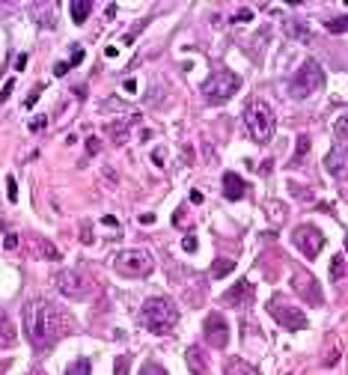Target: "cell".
<instances>
[{"label": "cell", "instance_id": "22", "mask_svg": "<svg viewBox=\"0 0 348 375\" xmlns=\"http://www.w3.org/2000/svg\"><path fill=\"white\" fill-rule=\"evenodd\" d=\"M342 277H345V256H342V253H336V256H333V262H330V280H333V283H339Z\"/></svg>", "mask_w": 348, "mask_h": 375}, {"label": "cell", "instance_id": "15", "mask_svg": "<svg viewBox=\"0 0 348 375\" xmlns=\"http://www.w3.org/2000/svg\"><path fill=\"white\" fill-rule=\"evenodd\" d=\"M247 194V182L238 173H223V197L226 199H241Z\"/></svg>", "mask_w": 348, "mask_h": 375}, {"label": "cell", "instance_id": "4", "mask_svg": "<svg viewBox=\"0 0 348 375\" xmlns=\"http://www.w3.org/2000/svg\"><path fill=\"white\" fill-rule=\"evenodd\" d=\"M152 256H149V250H143V247H128V250H119L113 256V271L116 274H122V277H149L152 274Z\"/></svg>", "mask_w": 348, "mask_h": 375}, {"label": "cell", "instance_id": "23", "mask_svg": "<svg viewBox=\"0 0 348 375\" xmlns=\"http://www.w3.org/2000/svg\"><path fill=\"white\" fill-rule=\"evenodd\" d=\"M232 268H235V262L232 259H214V265H211V277L214 280H220V277H226Z\"/></svg>", "mask_w": 348, "mask_h": 375}, {"label": "cell", "instance_id": "28", "mask_svg": "<svg viewBox=\"0 0 348 375\" xmlns=\"http://www.w3.org/2000/svg\"><path fill=\"white\" fill-rule=\"evenodd\" d=\"M6 194H9V202H18V185H15L12 176L6 179Z\"/></svg>", "mask_w": 348, "mask_h": 375}, {"label": "cell", "instance_id": "38", "mask_svg": "<svg viewBox=\"0 0 348 375\" xmlns=\"http://www.w3.org/2000/svg\"><path fill=\"white\" fill-rule=\"evenodd\" d=\"M81 242H84V244H93V229H90V226H84V229H81Z\"/></svg>", "mask_w": 348, "mask_h": 375}, {"label": "cell", "instance_id": "3", "mask_svg": "<svg viewBox=\"0 0 348 375\" xmlns=\"http://www.w3.org/2000/svg\"><path fill=\"white\" fill-rule=\"evenodd\" d=\"M244 128H247V134L253 137L256 143H268L274 137V128H277V116L271 111V105L262 101V98L247 101V108H244Z\"/></svg>", "mask_w": 348, "mask_h": 375}, {"label": "cell", "instance_id": "31", "mask_svg": "<svg viewBox=\"0 0 348 375\" xmlns=\"http://www.w3.org/2000/svg\"><path fill=\"white\" fill-rule=\"evenodd\" d=\"M12 89H15V81H6V84H3V89H0V101H9Z\"/></svg>", "mask_w": 348, "mask_h": 375}, {"label": "cell", "instance_id": "7", "mask_svg": "<svg viewBox=\"0 0 348 375\" xmlns=\"http://www.w3.org/2000/svg\"><path fill=\"white\" fill-rule=\"evenodd\" d=\"M54 286H57L60 295H66V298H71V301H84V298L90 295L93 283H90L81 271L66 268V271H57V274H54Z\"/></svg>", "mask_w": 348, "mask_h": 375}, {"label": "cell", "instance_id": "26", "mask_svg": "<svg viewBox=\"0 0 348 375\" xmlns=\"http://www.w3.org/2000/svg\"><path fill=\"white\" fill-rule=\"evenodd\" d=\"M140 375H170V372L164 369L161 363H155V360H149V363H146V366L140 369Z\"/></svg>", "mask_w": 348, "mask_h": 375}, {"label": "cell", "instance_id": "35", "mask_svg": "<svg viewBox=\"0 0 348 375\" xmlns=\"http://www.w3.org/2000/svg\"><path fill=\"white\" fill-rule=\"evenodd\" d=\"M3 247L15 250V247H18V235H15V232H9V235H6V242H3Z\"/></svg>", "mask_w": 348, "mask_h": 375}, {"label": "cell", "instance_id": "14", "mask_svg": "<svg viewBox=\"0 0 348 375\" xmlns=\"http://www.w3.org/2000/svg\"><path fill=\"white\" fill-rule=\"evenodd\" d=\"M185 363H187V369H190L194 375L209 372V357H206V352H203V346H187L185 349Z\"/></svg>", "mask_w": 348, "mask_h": 375}, {"label": "cell", "instance_id": "24", "mask_svg": "<svg viewBox=\"0 0 348 375\" xmlns=\"http://www.w3.org/2000/svg\"><path fill=\"white\" fill-rule=\"evenodd\" d=\"M36 250H39V253H42L45 259H54V262L60 259V250H57L54 244L48 242V238H36Z\"/></svg>", "mask_w": 348, "mask_h": 375}, {"label": "cell", "instance_id": "39", "mask_svg": "<svg viewBox=\"0 0 348 375\" xmlns=\"http://www.w3.org/2000/svg\"><path fill=\"white\" fill-rule=\"evenodd\" d=\"M81 60H84V51H81V48H74V57L69 60V69H71V66H78Z\"/></svg>", "mask_w": 348, "mask_h": 375}, {"label": "cell", "instance_id": "37", "mask_svg": "<svg viewBox=\"0 0 348 375\" xmlns=\"http://www.w3.org/2000/svg\"><path fill=\"white\" fill-rule=\"evenodd\" d=\"M182 247H185L187 253H194V250H197V238H194V235H187L185 242H182Z\"/></svg>", "mask_w": 348, "mask_h": 375}, {"label": "cell", "instance_id": "2", "mask_svg": "<svg viewBox=\"0 0 348 375\" xmlns=\"http://www.w3.org/2000/svg\"><path fill=\"white\" fill-rule=\"evenodd\" d=\"M140 319H143V325L152 333H170L176 328V322H179V310H176V304H173L170 298L152 295V298L143 301Z\"/></svg>", "mask_w": 348, "mask_h": 375}, {"label": "cell", "instance_id": "18", "mask_svg": "<svg viewBox=\"0 0 348 375\" xmlns=\"http://www.w3.org/2000/svg\"><path fill=\"white\" fill-rule=\"evenodd\" d=\"M223 375H259V369L250 366L247 360H241V357H232V360H226V366H223Z\"/></svg>", "mask_w": 348, "mask_h": 375}, {"label": "cell", "instance_id": "16", "mask_svg": "<svg viewBox=\"0 0 348 375\" xmlns=\"http://www.w3.org/2000/svg\"><path fill=\"white\" fill-rule=\"evenodd\" d=\"M18 343V331H15V322L0 310V349H12Z\"/></svg>", "mask_w": 348, "mask_h": 375}, {"label": "cell", "instance_id": "45", "mask_svg": "<svg viewBox=\"0 0 348 375\" xmlns=\"http://www.w3.org/2000/svg\"><path fill=\"white\" fill-rule=\"evenodd\" d=\"M247 18H250V12H247V9H241V12L235 15V21H247Z\"/></svg>", "mask_w": 348, "mask_h": 375}, {"label": "cell", "instance_id": "44", "mask_svg": "<svg viewBox=\"0 0 348 375\" xmlns=\"http://www.w3.org/2000/svg\"><path fill=\"white\" fill-rule=\"evenodd\" d=\"M190 202H197V206H200V202H203V194H200V191H190Z\"/></svg>", "mask_w": 348, "mask_h": 375}, {"label": "cell", "instance_id": "34", "mask_svg": "<svg viewBox=\"0 0 348 375\" xmlns=\"http://www.w3.org/2000/svg\"><path fill=\"white\" fill-rule=\"evenodd\" d=\"M336 140H339V143H345V119H339V122H336Z\"/></svg>", "mask_w": 348, "mask_h": 375}, {"label": "cell", "instance_id": "11", "mask_svg": "<svg viewBox=\"0 0 348 375\" xmlns=\"http://www.w3.org/2000/svg\"><path fill=\"white\" fill-rule=\"evenodd\" d=\"M292 286H295V292L301 295L306 304H313V307H319V304H322V289H319V283L313 280V274H306V271H295V274H292Z\"/></svg>", "mask_w": 348, "mask_h": 375}, {"label": "cell", "instance_id": "5", "mask_svg": "<svg viewBox=\"0 0 348 375\" xmlns=\"http://www.w3.org/2000/svg\"><path fill=\"white\" fill-rule=\"evenodd\" d=\"M325 84V72L322 66L316 63V60H303L301 69L292 75V81H289V95L292 98H310L316 89H322Z\"/></svg>", "mask_w": 348, "mask_h": 375}, {"label": "cell", "instance_id": "17", "mask_svg": "<svg viewBox=\"0 0 348 375\" xmlns=\"http://www.w3.org/2000/svg\"><path fill=\"white\" fill-rule=\"evenodd\" d=\"M104 131H107V137L113 140V146H125V143H128V134H131V128H128V122H122V119H113V122H110Z\"/></svg>", "mask_w": 348, "mask_h": 375}, {"label": "cell", "instance_id": "30", "mask_svg": "<svg viewBox=\"0 0 348 375\" xmlns=\"http://www.w3.org/2000/svg\"><path fill=\"white\" fill-rule=\"evenodd\" d=\"M345 27H348V18H336V21L327 24V30H330V33H345Z\"/></svg>", "mask_w": 348, "mask_h": 375}, {"label": "cell", "instance_id": "13", "mask_svg": "<svg viewBox=\"0 0 348 375\" xmlns=\"http://www.w3.org/2000/svg\"><path fill=\"white\" fill-rule=\"evenodd\" d=\"M325 170L330 173V176H336V179H342L345 176V143H336L330 152H327L325 158Z\"/></svg>", "mask_w": 348, "mask_h": 375}, {"label": "cell", "instance_id": "41", "mask_svg": "<svg viewBox=\"0 0 348 375\" xmlns=\"http://www.w3.org/2000/svg\"><path fill=\"white\" fill-rule=\"evenodd\" d=\"M152 161H155V164H161V167H164V152H161V149H155V152H152Z\"/></svg>", "mask_w": 348, "mask_h": 375}, {"label": "cell", "instance_id": "20", "mask_svg": "<svg viewBox=\"0 0 348 375\" xmlns=\"http://www.w3.org/2000/svg\"><path fill=\"white\" fill-rule=\"evenodd\" d=\"M283 27H286V33H289L292 39H298V42H310V39H313L310 27H306L303 21H295V18H292V21H286Z\"/></svg>", "mask_w": 348, "mask_h": 375}, {"label": "cell", "instance_id": "12", "mask_svg": "<svg viewBox=\"0 0 348 375\" xmlns=\"http://www.w3.org/2000/svg\"><path fill=\"white\" fill-rule=\"evenodd\" d=\"M253 286H250V280H238L229 292H223V304H229V307H244V304H250L253 301Z\"/></svg>", "mask_w": 348, "mask_h": 375}, {"label": "cell", "instance_id": "19", "mask_svg": "<svg viewBox=\"0 0 348 375\" xmlns=\"http://www.w3.org/2000/svg\"><path fill=\"white\" fill-rule=\"evenodd\" d=\"M71 21L74 24H84L90 18V12H93V0H71Z\"/></svg>", "mask_w": 348, "mask_h": 375}, {"label": "cell", "instance_id": "29", "mask_svg": "<svg viewBox=\"0 0 348 375\" xmlns=\"http://www.w3.org/2000/svg\"><path fill=\"white\" fill-rule=\"evenodd\" d=\"M268 212H271V221H274V223L286 218V209H283V206H277V202H271V206H268Z\"/></svg>", "mask_w": 348, "mask_h": 375}, {"label": "cell", "instance_id": "43", "mask_svg": "<svg viewBox=\"0 0 348 375\" xmlns=\"http://www.w3.org/2000/svg\"><path fill=\"white\" fill-rule=\"evenodd\" d=\"M24 66H27V57H24V54H21V57H18V60H15V72H21Z\"/></svg>", "mask_w": 348, "mask_h": 375}, {"label": "cell", "instance_id": "46", "mask_svg": "<svg viewBox=\"0 0 348 375\" xmlns=\"http://www.w3.org/2000/svg\"><path fill=\"white\" fill-rule=\"evenodd\" d=\"M101 223H104V226H116V223H119V221H116V218H110V215H107V218H101Z\"/></svg>", "mask_w": 348, "mask_h": 375}, {"label": "cell", "instance_id": "33", "mask_svg": "<svg viewBox=\"0 0 348 375\" xmlns=\"http://www.w3.org/2000/svg\"><path fill=\"white\" fill-rule=\"evenodd\" d=\"M98 149H101V143H98L95 137H87V152H90V155H98Z\"/></svg>", "mask_w": 348, "mask_h": 375}, {"label": "cell", "instance_id": "27", "mask_svg": "<svg viewBox=\"0 0 348 375\" xmlns=\"http://www.w3.org/2000/svg\"><path fill=\"white\" fill-rule=\"evenodd\" d=\"M128 366H131V360L122 354V357H116V366H113V375H128Z\"/></svg>", "mask_w": 348, "mask_h": 375}, {"label": "cell", "instance_id": "25", "mask_svg": "<svg viewBox=\"0 0 348 375\" xmlns=\"http://www.w3.org/2000/svg\"><path fill=\"white\" fill-rule=\"evenodd\" d=\"M306 152H310V137H306V134H301V137H298V149H295V158H292V164H298V161H301Z\"/></svg>", "mask_w": 348, "mask_h": 375}, {"label": "cell", "instance_id": "36", "mask_svg": "<svg viewBox=\"0 0 348 375\" xmlns=\"http://www.w3.org/2000/svg\"><path fill=\"white\" fill-rule=\"evenodd\" d=\"M39 92H42V87H36V89H33V92L27 95V101H24V105H27V108H33V105H36V98H39Z\"/></svg>", "mask_w": 348, "mask_h": 375}, {"label": "cell", "instance_id": "1", "mask_svg": "<svg viewBox=\"0 0 348 375\" xmlns=\"http://www.w3.org/2000/svg\"><path fill=\"white\" fill-rule=\"evenodd\" d=\"M24 331L33 349H48L71 331V316L45 298H33L24 307Z\"/></svg>", "mask_w": 348, "mask_h": 375}, {"label": "cell", "instance_id": "8", "mask_svg": "<svg viewBox=\"0 0 348 375\" xmlns=\"http://www.w3.org/2000/svg\"><path fill=\"white\" fill-rule=\"evenodd\" d=\"M268 313L274 316V322H277L280 328H286V331H303V328H306L303 310L286 304L283 298H271V301H268Z\"/></svg>", "mask_w": 348, "mask_h": 375}, {"label": "cell", "instance_id": "9", "mask_svg": "<svg viewBox=\"0 0 348 375\" xmlns=\"http://www.w3.org/2000/svg\"><path fill=\"white\" fill-rule=\"evenodd\" d=\"M292 244L301 250L306 259H316V256L322 253V247H325V235H322V229H319V226L303 223V226H295V232H292Z\"/></svg>", "mask_w": 348, "mask_h": 375}, {"label": "cell", "instance_id": "42", "mask_svg": "<svg viewBox=\"0 0 348 375\" xmlns=\"http://www.w3.org/2000/svg\"><path fill=\"white\" fill-rule=\"evenodd\" d=\"M140 223H146V226H152V223H155V215H140Z\"/></svg>", "mask_w": 348, "mask_h": 375}, {"label": "cell", "instance_id": "40", "mask_svg": "<svg viewBox=\"0 0 348 375\" xmlns=\"http://www.w3.org/2000/svg\"><path fill=\"white\" fill-rule=\"evenodd\" d=\"M66 72H69V63H57L54 66V75H66Z\"/></svg>", "mask_w": 348, "mask_h": 375}, {"label": "cell", "instance_id": "21", "mask_svg": "<svg viewBox=\"0 0 348 375\" xmlns=\"http://www.w3.org/2000/svg\"><path fill=\"white\" fill-rule=\"evenodd\" d=\"M93 372V363H90V357H78L74 363L66 366V375H90Z\"/></svg>", "mask_w": 348, "mask_h": 375}, {"label": "cell", "instance_id": "6", "mask_svg": "<svg viewBox=\"0 0 348 375\" xmlns=\"http://www.w3.org/2000/svg\"><path fill=\"white\" fill-rule=\"evenodd\" d=\"M241 89V78L235 72H214L209 81L203 84V98L209 105H223Z\"/></svg>", "mask_w": 348, "mask_h": 375}, {"label": "cell", "instance_id": "47", "mask_svg": "<svg viewBox=\"0 0 348 375\" xmlns=\"http://www.w3.org/2000/svg\"><path fill=\"white\" fill-rule=\"evenodd\" d=\"M33 375H42V372H39V369H33Z\"/></svg>", "mask_w": 348, "mask_h": 375}, {"label": "cell", "instance_id": "32", "mask_svg": "<svg viewBox=\"0 0 348 375\" xmlns=\"http://www.w3.org/2000/svg\"><path fill=\"white\" fill-rule=\"evenodd\" d=\"M45 125H48V119H45V116H36V119L30 122V131H42Z\"/></svg>", "mask_w": 348, "mask_h": 375}, {"label": "cell", "instance_id": "10", "mask_svg": "<svg viewBox=\"0 0 348 375\" xmlns=\"http://www.w3.org/2000/svg\"><path fill=\"white\" fill-rule=\"evenodd\" d=\"M203 333L211 349H226L229 346V325L220 313H209V319L203 322Z\"/></svg>", "mask_w": 348, "mask_h": 375}]
</instances>
